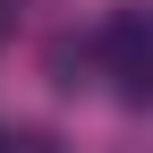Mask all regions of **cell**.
<instances>
[{"label":"cell","instance_id":"1","mask_svg":"<svg viewBox=\"0 0 153 153\" xmlns=\"http://www.w3.org/2000/svg\"><path fill=\"white\" fill-rule=\"evenodd\" d=\"M94 43H102V68L119 76V102L145 111L153 102V9H119Z\"/></svg>","mask_w":153,"mask_h":153},{"label":"cell","instance_id":"2","mask_svg":"<svg viewBox=\"0 0 153 153\" xmlns=\"http://www.w3.org/2000/svg\"><path fill=\"white\" fill-rule=\"evenodd\" d=\"M0 153H68V145L43 136V128H0Z\"/></svg>","mask_w":153,"mask_h":153}]
</instances>
